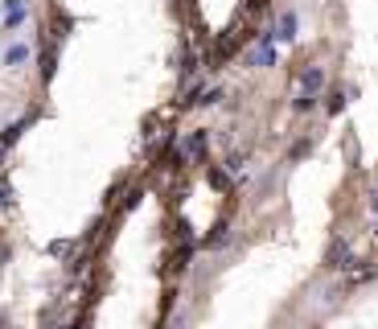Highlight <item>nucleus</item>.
I'll list each match as a JSON object with an SVG mask.
<instances>
[{"label": "nucleus", "instance_id": "f03ea898", "mask_svg": "<svg viewBox=\"0 0 378 329\" xmlns=\"http://www.w3.org/2000/svg\"><path fill=\"white\" fill-rule=\"evenodd\" d=\"M296 29H300L296 12H284V16H280V29H276L272 37H276V41H296Z\"/></svg>", "mask_w": 378, "mask_h": 329}, {"label": "nucleus", "instance_id": "20e7f679", "mask_svg": "<svg viewBox=\"0 0 378 329\" xmlns=\"http://www.w3.org/2000/svg\"><path fill=\"white\" fill-rule=\"evenodd\" d=\"M321 82H325V66H309V70L300 74V91H309V95H317Z\"/></svg>", "mask_w": 378, "mask_h": 329}, {"label": "nucleus", "instance_id": "9b49d317", "mask_svg": "<svg viewBox=\"0 0 378 329\" xmlns=\"http://www.w3.org/2000/svg\"><path fill=\"white\" fill-rule=\"evenodd\" d=\"M370 206H375V210H378V190H375V198H370Z\"/></svg>", "mask_w": 378, "mask_h": 329}, {"label": "nucleus", "instance_id": "7ed1b4c3", "mask_svg": "<svg viewBox=\"0 0 378 329\" xmlns=\"http://www.w3.org/2000/svg\"><path fill=\"white\" fill-rule=\"evenodd\" d=\"M25 62H29V45H25V41H12V45L4 49V66L16 70V66H25Z\"/></svg>", "mask_w": 378, "mask_h": 329}, {"label": "nucleus", "instance_id": "0eeeda50", "mask_svg": "<svg viewBox=\"0 0 378 329\" xmlns=\"http://www.w3.org/2000/svg\"><path fill=\"white\" fill-rule=\"evenodd\" d=\"M313 103H317V95H309V91H300V99L292 103V111H313Z\"/></svg>", "mask_w": 378, "mask_h": 329}, {"label": "nucleus", "instance_id": "39448f33", "mask_svg": "<svg viewBox=\"0 0 378 329\" xmlns=\"http://www.w3.org/2000/svg\"><path fill=\"white\" fill-rule=\"evenodd\" d=\"M329 268H350V247H346V239H338L333 247H329Z\"/></svg>", "mask_w": 378, "mask_h": 329}, {"label": "nucleus", "instance_id": "423d86ee", "mask_svg": "<svg viewBox=\"0 0 378 329\" xmlns=\"http://www.w3.org/2000/svg\"><path fill=\"white\" fill-rule=\"evenodd\" d=\"M185 152H189V157H202V152H206V136H202V132L189 136V140H185Z\"/></svg>", "mask_w": 378, "mask_h": 329}, {"label": "nucleus", "instance_id": "f257e3e1", "mask_svg": "<svg viewBox=\"0 0 378 329\" xmlns=\"http://www.w3.org/2000/svg\"><path fill=\"white\" fill-rule=\"evenodd\" d=\"M16 25H25V0H4V29L12 33Z\"/></svg>", "mask_w": 378, "mask_h": 329}, {"label": "nucleus", "instance_id": "9d476101", "mask_svg": "<svg viewBox=\"0 0 378 329\" xmlns=\"http://www.w3.org/2000/svg\"><path fill=\"white\" fill-rule=\"evenodd\" d=\"M8 256H12V251H8V243H0V268L8 264Z\"/></svg>", "mask_w": 378, "mask_h": 329}, {"label": "nucleus", "instance_id": "6e6552de", "mask_svg": "<svg viewBox=\"0 0 378 329\" xmlns=\"http://www.w3.org/2000/svg\"><path fill=\"white\" fill-rule=\"evenodd\" d=\"M346 99H350V95H346V91H338V95L329 99V107H325V111H329V115H333V111H342V107H346Z\"/></svg>", "mask_w": 378, "mask_h": 329}, {"label": "nucleus", "instance_id": "1a4fd4ad", "mask_svg": "<svg viewBox=\"0 0 378 329\" xmlns=\"http://www.w3.org/2000/svg\"><path fill=\"white\" fill-rule=\"evenodd\" d=\"M49 251H54V256H70V251H74V243H62V239H58V243H49Z\"/></svg>", "mask_w": 378, "mask_h": 329}]
</instances>
